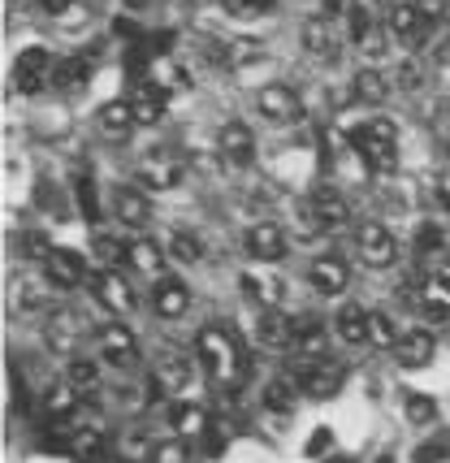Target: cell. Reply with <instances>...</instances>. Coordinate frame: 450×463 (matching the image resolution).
<instances>
[{
  "label": "cell",
  "instance_id": "8fae6325",
  "mask_svg": "<svg viewBox=\"0 0 450 463\" xmlns=\"http://www.w3.org/2000/svg\"><path fill=\"white\" fill-rule=\"evenodd\" d=\"M91 286H96V299L113 312V317H126V312H135V290H130V282H126L122 273H113V269H104V273H96L91 278Z\"/></svg>",
  "mask_w": 450,
  "mask_h": 463
},
{
  "label": "cell",
  "instance_id": "f5cc1de1",
  "mask_svg": "<svg viewBox=\"0 0 450 463\" xmlns=\"http://www.w3.org/2000/svg\"><path fill=\"white\" fill-rule=\"evenodd\" d=\"M394 82H398V87H403V91H416V87H420V70H416V65H398V74H394Z\"/></svg>",
  "mask_w": 450,
  "mask_h": 463
},
{
  "label": "cell",
  "instance_id": "7a4b0ae2",
  "mask_svg": "<svg viewBox=\"0 0 450 463\" xmlns=\"http://www.w3.org/2000/svg\"><path fill=\"white\" fill-rule=\"evenodd\" d=\"M398 130H394V121L386 118H372V121H360L355 130H351V147L360 152V161L369 165L372 174H394L398 169Z\"/></svg>",
  "mask_w": 450,
  "mask_h": 463
},
{
  "label": "cell",
  "instance_id": "d6a6232c",
  "mask_svg": "<svg viewBox=\"0 0 450 463\" xmlns=\"http://www.w3.org/2000/svg\"><path fill=\"white\" fill-rule=\"evenodd\" d=\"M304 48L312 52V57H325V61L338 57V40H333V31H329L325 18H307L304 22Z\"/></svg>",
  "mask_w": 450,
  "mask_h": 463
},
{
  "label": "cell",
  "instance_id": "f6af8a7d",
  "mask_svg": "<svg viewBox=\"0 0 450 463\" xmlns=\"http://www.w3.org/2000/svg\"><path fill=\"white\" fill-rule=\"evenodd\" d=\"M225 9L234 18H265V14L277 9V0H225Z\"/></svg>",
  "mask_w": 450,
  "mask_h": 463
},
{
  "label": "cell",
  "instance_id": "7bdbcfd3",
  "mask_svg": "<svg viewBox=\"0 0 450 463\" xmlns=\"http://www.w3.org/2000/svg\"><path fill=\"white\" fill-rule=\"evenodd\" d=\"M74 195H79V208L87 222H100V195H96V182L82 174L79 182H74Z\"/></svg>",
  "mask_w": 450,
  "mask_h": 463
},
{
  "label": "cell",
  "instance_id": "f907efd6",
  "mask_svg": "<svg viewBox=\"0 0 450 463\" xmlns=\"http://www.w3.org/2000/svg\"><path fill=\"white\" fill-rule=\"evenodd\" d=\"M329 446H333V433H329V429H316V433H312V438H307L304 455H307V459H321V455H325Z\"/></svg>",
  "mask_w": 450,
  "mask_h": 463
},
{
  "label": "cell",
  "instance_id": "52a82bcc",
  "mask_svg": "<svg viewBox=\"0 0 450 463\" xmlns=\"http://www.w3.org/2000/svg\"><path fill=\"white\" fill-rule=\"evenodd\" d=\"M43 278H48V286H57V290H74V286L91 282L87 256L70 251V247H52V256L43 260Z\"/></svg>",
  "mask_w": 450,
  "mask_h": 463
},
{
  "label": "cell",
  "instance_id": "ba28073f",
  "mask_svg": "<svg viewBox=\"0 0 450 463\" xmlns=\"http://www.w3.org/2000/svg\"><path fill=\"white\" fill-rule=\"evenodd\" d=\"M243 247H247V256H256L260 264H277V260H286V230L277 222H256L251 230L243 234Z\"/></svg>",
  "mask_w": 450,
  "mask_h": 463
},
{
  "label": "cell",
  "instance_id": "4fadbf2b",
  "mask_svg": "<svg viewBox=\"0 0 450 463\" xmlns=\"http://www.w3.org/2000/svg\"><path fill=\"white\" fill-rule=\"evenodd\" d=\"M186 307H191V290L183 278H161L152 286V312L161 321H178V317H186Z\"/></svg>",
  "mask_w": 450,
  "mask_h": 463
},
{
  "label": "cell",
  "instance_id": "d6986e66",
  "mask_svg": "<svg viewBox=\"0 0 450 463\" xmlns=\"http://www.w3.org/2000/svg\"><path fill=\"white\" fill-rule=\"evenodd\" d=\"M70 455L79 463H100L108 455V429L104 424H79L74 420V442H70Z\"/></svg>",
  "mask_w": 450,
  "mask_h": 463
},
{
  "label": "cell",
  "instance_id": "277c9868",
  "mask_svg": "<svg viewBox=\"0 0 450 463\" xmlns=\"http://www.w3.org/2000/svg\"><path fill=\"white\" fill-rule=\"evenodd\" d=\"M355 256L369 264V269H389V264L398 260V239L389 234L386 225L360 222L355 225Z\"/></svg>",
  "mask_w": 450,
  "mask_h": 463
},
{
  "label": "cell",
  "instance_id": "1f68e13d",
  "mask_svg": "<svg viewBox=\"0 0 450 463\" xmlns=\"http://www.w3.org/2000/svg\"><path fill=\"white\" fill-rule=\"evenodd\" d=\"M130 269L135 273H144V278H156L161 282V273H164V251L156 247L152 239H139V242H130Z\"/></svg>",
  "mask_w": 450,
  "mask_h": 463
},
{
  "label": "cell",
  "instance_id": "f1b7e54d",
  "mask_svg": "<svg viewBox=\"0 0 450 463\" xmlns=\"http://www.w3.org/2000/svg\"><path fill=\"white\" fill-rule=\"evenodd\" d=\"M169 424L178 429V438H204L212 420H208V411L200 403H173L169 407Z\"/></svg>",
  "mask_w": 450,
  "mask_h": 463
},
{
  "label": "cell",
  "instance_id": "8d00e7d4",
  "mask_svg": "<svg viewBox=\"0 0 450 463\" xmlns=\"http://www.w3.org/2000/svg\"><path fill=\"white\" fill-rule=\"evenodd\" d=\"M295 394H299V382L295 377H268L265 382V407L268 411H295Z\"/></svg>",
  "mask_w": 450,
  "mask_h": 463
},
{
  "label": "cell",
  "instance_id": "44dd1931",
  "mask_svg": "<svg viewBox=\"0 0 450 463\" xmlns=\"http://www.w3.org/2000/svg\"><path fill=\"white\" fill-rule=\"evenodd\" d=\"M369 317L360 303H338V312H333V334L342 338L347 346H364L369 343Z\"/></svg>",
  "mask_w": 450,
  "mask_h": 463
},
{
  "label": "cell",
  "instance_id": "11a10c76",
  "mask_svg": "<svg viewBox=\"0 0 450 463\" xmlns=\"http://www.w3.org/2000/svg\"><path fill=\"white\" fill-rule=\"evenodd\" d=\"M43 14H52V18H61L65 9H74V0H40Z\"/></svg>",
  "mask_w": 450,
  "mask_h": 463
},
{
  "label": "cell",
  "instance_id": "ab89813d",
  "mask_svg": "<svg viewBox=\"0 0 450 463\" xmlns=\"http://www.w3.org/2000/svg\"><path fill=\"white\" fill-rule=\"evenodd\" d=\"M398 329H394V317H386V312H372L369 317V343L372 346H381V351H394L398 346Z\"/></svg>",
  "mask_w": 450,
  "mask_h": 463
},
{
  "label": "cell",
  "instance_id": "b9f144b4",
  "mask_svg": "<svg viewBox=\"0 0 450 463\" xmlns=\"http://www.w3.org/2000/svg\"><path fill=\"white\" fill-rule=\"evenodd\" d=\"M169 256H173L178 264H200L204 260V247H200L195 234H183V230H178V234L169 239Z\"/></svg>",
  "mask_w": 450,
  "mask_h": 463
},
{
  "label": "cell",
  "instance_id": "f546056e",
  "mask_svg": "<svg viewBox=\"0 0 450 463\" xmlns=\"http://www.w3.org/2000/svg\"><path fill=\"white\" fill-rule=\"evenodd\" d=\"M347 26H351V43H355L360 52H381V48H377V43H381L377 22H372V14L364 5H351L347 9Z\"/></svg>",
  "mask_w": 450,
  "mask_h": 463
},
{
  "label": "cell",
  "instance_id": "484cf974",
  "mask_svg": "<svg viewBox=\"0 0 450 463\" xmlns=\"http://www.w3.org/2000/svg\"><path fill=\"white\" fill-rule=\"evenodd\" d=\"M239 286H243V295L251 303H260V312L282 307V290H286V286L277 282V278H268V273H243V278H239Z\"/></svg>",
  "mask_w": 450,
  "mask_h": 463
},
{
  "label": "cell",
  "instance_id": "9f6ffc18",
  "mask_svg": "<svg viewBox=\"0 0 450 463\" xmlns=\"http://www.w3.org/2000/svg\"><path fill=\"white\" fill-rule=\"evenodd\" d=\"M437 203H442V208L450 213V169L442 174V178H437Z\"/></svg>",
  "mask_w": 450,
  "mask_h": 463
},
{
  "label": "cell",
  "instance_id": "30bf717a",
  "mask_svg": "<svg viewBox=\"0 0 450 463\" xmlns=\"http://www.w3.org/2000/svg\"><path fill=\"white\" fill-rule=\"evenodd\" d=\"M386 31H389V40H398V43H408V48H420V43L429 40V22L416 14V5H394L386 14Z\"/></svg>",
  "mask_w": 450,
  "mask_h": 463
},
{
  "label": "cell",
  "instance_id": "2e32d148",
  "mask_svg": "<svg viewBox=\"0 0 450 463\" xmlns=\"http://www.w3.org/2000/svg\"><path fill=\"white\" fill-rule=\"evenodd\" d=\"M295 321L282 317L277 307L273 312H260V321H256V343L265 346V351H295Z\"/></svg>",
  "mask_w": 450,
  "mask_h": 463
},
{
  "label": "cell",
  "instance_id": "3957f363",
  "mask_svg": "<svg viewBox=\"0 0 450 463\" xmlns=\"http://www.w3.org/2000/svg\"><path fill=\"white\" fill-rule=\"evenodd\" d=\"M295 382H299V390L312 394V399H333V394L342 390V382H347V364L333 360V355L304 360V368L295 373Z\"/></svg>",
  "mask_w": 450,
  "mask_h": 463
},
{
  "label": "cell",
  "instance_id": "ac0fdd59",
  "mask_svg": "<svg viewBox=\"0 0 450 463\" xmlns=\"http://www.w3.org/2000/svg\"><path fill=\"white\" fill-rule=\"evenodd\" d=\"M43 286H48L43 273H26V269H18V273L9 278V312H40Z\"/></svg>",
  "mask_w": 450,
  "mask_h": 463
},
{
  "label": "cell",
  "instance_id": "5bb4252c",
  "mask_svg": "<svg viewBox=\"0 0 450 463\" xmlns=\"http://www.w3.org/2000/svg\"><path fill=\"white\" fill-rule=\"evenodd\" d=\"M347 282H351V269L342 256L329 251V256H316V260H312V286H316V295L338 299V295L347 290Z\"/></svg>",
  "mask_w": 450,
  "mask_h": 463
},
{
  "label": "cell",
  "instance_id": "816d5d0a",
  "mask_svg": "<svg viewBox=\"0 0 450 463\" xmlns=\"http://www.w3.org/2000/svg\"><path fill=\"white\" fill-rule=\"evenodd\" d=\"M9 385H14V411H31V390L22 382V373H9Z\"/></svg>",
  "mask_w": 450,
  "mask_h": 463
},
{
  "label": "cell",
  "instance_id": "680465c9",
  "mask_svg": "<svg viewBox=\"0 0 450 463\" xmlns=\"http://www.w3.org/2000/svg\"><path fill=\"white\" fill-rule=\"evenodd\" d=\"M329 463H351V459H329Z\"/></svg>",
  "mask_w": 450,
  "mask_h": 463
},
{
  "label": "cell",
  "instance_id": "cb8c5ba5",
  "mask_svg": "<svg viewBox=\"0 0 450 463\" xmlns=\"http://www.w3.org/2000/svg\"><path fill=\"white\" fill-rule=\"evenodd\" d=\"M135 126H139V121H135V109H130V100H108L100 109V135H104V139L126 143Z\"/></svg>",
  "mask_w": 450,
  "mask_h": 463
},
{
  "label": "cell",
  "instance_id": "ee69618b",
  "mask_svg": "<svg viewBox=\"0 0 450 463\" xmlns=\"http://www.w3.org/2000/svg\"><path fill=\"white\" fill-rule=\"evenodd\" d=\"M18 247H22V256H26V260H48V256H52V242H48L43 230H26Z\"/></svg>",
  "mask_w": 450,
  "mask_h": 463
},
{
  "label": "cell",
  "instance_id": "5b68a950",
  "mask_svg": "<svg viewBox=\"0 0 450 463\" xmlns=\"http://www.w3.org/2000/svg\"><path fill=\"white\" fill-rule=\"evenodd\" d=\"M52 52L48 48H22L14 57V91L18 96H35L43 82H52Z\"/></svg>",
  "mask_w": 450,
  "mask_h": 463
},
{
  "label": "cell",
  "instance_id": "d4e9b609",
  "mask_svg": "<svg viewBox=\"0 0 450 463\" xmlns=\"http://www.w3.org/2000/svg\"><path fill=\"white\" fill-rule=\"evenodd\" d=\"M130 109H135V121H139V126H156V121L164 118V87L144 79L130 91Z\"/></svg>",
  "mask_w": 450,
  "mask_h": 463
},
{
  "label": "cell",
  "instance_id": "836d02e7",
  "mask_svg": "<svg viewBox=\"0 0 450 463\" xmlns=\"http://www.w3.org/2000/svg\"><path fill=\"white\" fill-rule=\"evenodd\" d=\"M91 65H96V57H61L52 65V82L61 91H74V87H82V82L91 79Z\"/></svg>",
  "mask_w": 450,
  "mask_h": 463
},
{
  "label": "cell",
  "instance_id": "7402d4cb",
  "mask_svg": "<svg viewBox=\"0 0 450 463\" xmlns=\"http://www.w3.org/2000/svg\"><path fill=\"white\" fill-rule=\"evenodd\" d=\"M40 411L48 424H70L74 416H79V390L70 382H57L48 394L40 399Z\"/></svg>",
  "mask_w": 450,
  "mask_h": 463
},
{
  "label": "cell",
  "instance_id": "9a60e30c",
  "mask_svg": "<svg viewBox=\"0 0 450 463\" xmlns=\"http://www.w3.org/2000/svg\"><path fill=\"white\" fill-rule=\"evenodd\" d=\"M183 174H186V165L178 161V152H169V147H156L144 161V182L152 191H173V186L183 182Z\"/></svg>",
  "mask_w": 450,
  "mask_h": 463
},
{
  "label": "cell",
  "instance_id": "e0dca14e",
  "mask_svg": "<svg viewBox=\"0 0 450 463\" xmlns=\"http://www.w3.org/2000/svg\"><path fill=\"white\" fill-rule=\"evenodd\" d=\"M312 222H316V230H342V225L351 222V203L342 200V191L321 186V191L312 195Z\"/></svg>",
  "mask_w": 450,
  "mask_h": 463
},
{
  "label": "cell",
  "instance_id": "7c38bea8",
  "mask_svg": "<svg viewBox=\"0 0 450 463\" xmlns=\"http://www.w3.org/2000/svg\"><path fill=\"white\" fill-rule=\"evenodd\" d=\"M100 360H108V368H135L139 364V343L126 325H108L100 334Z\"/></svg>",
  "mask_w": 450,
  "mask_h": 463
},
{
  "label": "cell",
  "instance_id": "ffe728a7",
  "mask_svg": "<svg viewBox=\"0 0 450 463\" xmlns=\"http://www.w3.org/2000/svg\"><path fill=\"white\" fill-rule=\"evenodd\" d=\"M433 351H437V338H433L429 329H408L389 355L403 364V368H425V364L433 360Z\"/></svg>",
  "mask_w": 450,
  "mask_h": 463
},
{
  "label": "cell",
  "instance_id": "603a6c76",
  "mask_svg": "<svg viewBox=\"0 0 450 463\" xmlns=\"http://www.w3.org/2000/svg\"><path fill=\"white\" fill-rule=\"evenodd\" d=\"M113 213H117V222L130 225V230H144L147 217H152V203L139 186H122L117 195H113Z\"/></svg>",
  "mask_w": 450,
  "mask_h": 463
},
{
  "label": "cell",
  "instance_id": "6f0895ef",
  "mask_svg": "<svg viewBox=\"0 0 450 463\" xmlns=\"http://www.w3.org/2000/svg\"><path fill=\"white\" fill-rule=\"evenodd\" d=\"M437 57H442V61H446V65H450V35H446V40H442V48H437Z\"/></svg>",
  "mask_w": 450,
  "mask_h": 463
},
{
  "label": "cell",
  "instance_id": "e575fe53",
  "mask_svg": "<svg viewBox=\"0 0 450 463\" xmlns=\"http://www.w3.org/2000/svg\"><path fill=\"white\" fill-rule=\"evenodd\" d=\"M191 373H195V364H191V355H183V351H178V355H164L161 368H156L161 385H164V390H173V394L191 385Z\"/></svg>",
  "mask_w": 450,
  "mask_h": 463
},
{
  "label": "cell",
  "instance_id": "bcb514c9",
  "mask_svg": "<svg viewBox=\"0 0 450 463\" xmlns=\"http://www.w3.org/2000/svg\"><path fill=\"white\" fill-rule=\"evenodd\" d=\"M411 459H416V463H446V459H450V442H446V438L420 442L416 450H411Z\"/></svg>",
  "mask_w": 450,
  "mask_h": 463
},
{
  "label": "cell",
  "instance_id": "8992f818",
  "mask_svg": "<svg viewBox=\"0 0 450 463\" xmlns=\"http://www.w3.org/2000/svg\"><path fill=\"white\" fill-rule=\"evenodd\" d=\"M256 104H260V118H268L273 126H295V121L304 118V100L295 96V87H286V82L260 87Z\"/></svg>",
  "mask_w": 450,
  "mask_h": 463
},
{
  "label": "cell",
  "instance_id": "74e56055",
  "mask_svg": "<svg viewBox=\"0 0 450 463\" xmlns=\"http://www.w3.org/2000/svg\"><path fill=\"white\" fill-rule=\"evenodd\" d=\"M420 307H425L429 321H450V286H442L437 278H429L425 290H420Z\"/></svg>",
  "mask_w": 450,
  "mask_h": 463
},
{
  "label": "cell",
  "instance_id": "4dcf8cb0",
  "mask_svg": "<svg viewBox=\"0 0 450 463\" xmlns=\"http://www.w3.org/2000/svg\"><path fill=\"white\" fill-rule=\"evenodd\" d=\"M295 355H304V360H321L325 355V321H316V317H304V321H295Z\"/></svg>",
  "mask_w": 450,
  "mask_h": 463
},
{
  "label": "cell",
  "instance_id": "91938a15",
  "mask_svg": "<svg viewBox=\"0 0 450 463\" xmlns=\"http://www.w3.org/2000/svg\"><path fill=\"white\" fill-rule=\"evenodd\" d=\"M377 463H389V459H377Z\"/></svg>",
  "mask_w": 450,
  "mask_h": 463
},
{
  "label": "cell",
  "instance_id": "4316f807",
  "mask_svg": "<svg viewBox=\"0 0 450 463\" xmlns=\"http://www.w3.org/2000/svg\"><path fill=\"white\" fill-rule=\"evenodd\" d=\"M386 96H389V79L381 70H360V74L351 79V100L355 104L377 109V104H386Z\"/></svg>",
  "mask_w": 450,
  "mask_h": 463
},
{
  "label": "cell",
  "instance_id": "db71d44e",
  "mask_svg": "<svg viewBox=\"0 0 450 463\" xmlns=\"http://www.w3.org/2000/svg\"><path fill=\"white\" fill-rule=\"evenodd\" d=\"M347 9H351L347 0H321V14H316V18L333 22V18H342V14H347Z\"/></svg>",
  "mask_w": 450,
  "mask_h": 463
},
{
  "label": "cell",
  "instance_id": "9c48e42d",
  "mask_svg": "<svg viewBox=\"0 0 450 463\" xmlns=\"http://www.w3.org/2000/svg\"><path fill=\"white\" fill-rule=\"evenodd\" d=\"M217 152H221L230 165L247 169V165L256 161V135H251V126H247V121H225L221 135H217Z\"/></svg>",
  "mask_w": 450,
  "mask_h": 463
},
{
  "label": "cell",
  "instance_id": "6da1fadb",
  "mask_svg": "<svg viewBox=\"0 0 450 463\" xmlns=\"http://www.w3.org/2000/svg\"><path fill=\"white\" fill-rule=\"evenodd\" d=\"M195 360H204L208 377L221 390H239V382L247 377L243 351H239V343L230 338V329H221V325H208L204 334L195 338Z\"/></svg>",
  "mask_w": 450,
  "mask_h": 463
},
{
  "label": "cell",
  "instance_id": "83f0119b",
  "mask_svg": "<svg viewBox=\"0 0 450 463\" xmlns=\"http://www.w3.org/2000/svg\"><path fill=\"white\" fill-rule=\"evenodd\" d=\"M74 312H52L48 317V325H43V343H48V351H57V355H74Z\"/></svg>",
  "mask_w": 450,
  "mask_h": 463
},
{
  "label": "cell",
  "instance_id": "681fc988",
  "mask_svg": "<svg viewBox=\"0 0 450 463\" xmlns=\"http://www.w3.org/2000/svg\"><path fill=\"white\" fill-rule=\"evenodd\" d=\"M416 5V14L429 22V26H437V22L446 18V0H411Z\"/></svg>",
  "mask_w": 450,
  "mask_h": 463
},
{
  "label": "cell",
  "instance_id": "7dc6e473",
  "mask_svg": "<svg viewBox=\"0 0 450 463\" xmlns=\"http://www.w3.org/2000/svg\"><path fill=\"white\" fill-rule=\"evenodd\" d=\"M416 247H420V256H442V247H446V234H442L437 225H420V234H416Z\"/></svg>",
  "mask_w": 450,
  "mask_h": 463
},
{
  "label": "cell",
  "instance_id": "f35d334b",
  "mask_svg": "<svg viewBox=\"0 0 450 463\" xmlns=\"http://www.w3.org/2000/svg\"><path fill=\"white\" fill-rule=\"evenodd\" d=\"M91 251H96V260H100L104 269H117L122 260H130V247H122V242L113 239V234H104V230H96V239H91Z\"/></svg>",
  "mask_w": 450,
  "mask_h": 463
},
{
  "label": "cell",
  "instance_id": "d590c367",
  "mask_svg": "<svg viewBox=\"0 0 450 463\" xmlns=\"http://www.w3.org/2000/svg\"><path fill=\"white\" fill-rule=\"evenodd\" d=\"M65 382L74 385L79 394H91V390L100 385V364L82 360V355H70V360H65Z\"/></svg>",
  "mask_w": 450,
  "mask_h": 463
},
{
  "label": "cell",
  "instance_id": "60d3db41",
  "mask_svg": "<svg viewBox=\"0 0 450 463\" xmlns=\"http://www.w3.org/2000/svg\"><path fill=\"white\" fill-rule=\"evenodd\" d=\"M403 416H408L416 429H429L437 420V403H433L429 394H408V403H403Z\"/></svg>",
  "mask_w": 450,
  "mask_h": 463
},
{
  "label": "cell",
  "instance_id": "c3c4849f",
  "mask_svg": "<svg viewBox=\"0 0 450 463\" xmlns=\"http://www.w3.org/2000/svg\"><path fill=\"white\" fill-rule=\"evenodd\" d=\"M147 463H186V446L183 442H161L147 450Z\"/></svg>",
  "mask_w": 450,
  "mask_h": 463
}]
</instances>
